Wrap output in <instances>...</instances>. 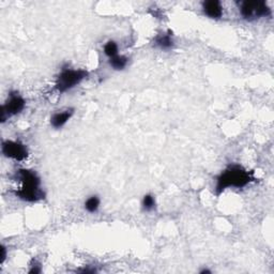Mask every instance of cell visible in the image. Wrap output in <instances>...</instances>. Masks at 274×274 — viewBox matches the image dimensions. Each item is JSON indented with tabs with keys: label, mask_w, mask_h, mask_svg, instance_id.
I'll return each mask as SVG.
<instances>
[{
	"label": "cell",
	"mask_w": 274,
	"mask_h": 274,
	"mask_svg": "<svg viewBox=\"0 0 274 274\" xmlns=\"http://www.w3.org/2000/svg\"><path fill=\"white\" fill-rule=\"evenodd\" d=\"M240 13L242 18L248 20H253L260 18H267L271 15V9L268 7L266 1L253 0V1H243L240 3Z\"/></svg>",
	"instance_id": "cell-4"
},
{
	"label": "cell",
	"mask_w": 274,
	"mask_h": 274,
	"mask_svg": "<svg viewBox=\"0 0 274 274\" xmlns=\"http://www.w3.org/2000/svg\"><path fill=\"white\" fill-rule=\"evenodd\" d=\"M142 206H143L144 211H146V212L153 211L155 209V206H157V202H155L154 196L151 195V194L145 195L144 198H143Z\"/></svg>",
	"instance_id": "cell-12"
},
{
	"label": "cell",
	"mask_w": 274,
	"mask_h": 274,
	"mask_svg": "<svg viewBox=\"0 0 274 274\" xmlns=\"http://www.w3.org/2000/svg\"><path fill=\"white\" fill-rule=\"evenodd\" d=\"M100 198L98 196H90L87 201H85V209L89 213H95L100 208Z\"/></svg>",
	"instance_id": "cell-11"
},
{
	"label": "cell",
	"mask_w": 274,
	"mask_h": 274,
	"mask_svg": "<svg viewBox=\"0 0 274 274\" xmlns=\"http://www.w3.org/2000/svg\"><path fill=\"white\" fill-rule=\"evenodd\" d=\"M87 76L88 72L85 70L63 69L57 76L55 88L58 92L64 93L82 83L85 78H87Z\"/></svg>",
	"instance_id": "cell-3"
},
{
	"label": "cell",
	"mask_w": 274,
	"mask_h": 274,
	"mask_svg": "<svg viewBox=\"0 0 274 274\" xmlns=\"http://www.w3.org/2000/svg\"><path fill=\"white\" fill-rule=\"evenodd\" d=\"M29 273L30 274H39V273H41V268H40V266H31V268H30V270H29Z\"/></svg>",
	"instance_id": "cell-14"
},
{
	"label": "cell",
	"mask_w": 274,
	"mask_h": 274,
	"mask_svg": "<svg viewBox=\"0 0 274 274\" xmlns=\"http://www.w3.org/2000/svg\"><path fill=\"white\" fill-rule=\"evenodd\" d=\"M154 45L161 48L163 51H169L174 47V39H173V32L170 30H167L165 34L158 35L154 37Z\"/></svg>",
	"instance_id": "cell-8"
},
{
	"label": "cell",
	"mask_w": 274,
	"mask_h": 274,
	"mask_svg": "<svg viewBox=\"0 0 274 274\" xmlns=\"http://www.w3.org/2000/svg\"><path fill=\"white\" fill-rule=\"evenodd\" d=\"M16 176H18V179H19L21 182L20 189L14 192L16 197L28 202H36L41 200H44L45 194L40 187V178L35 171L29 169H18Z\"/></svg>",
	"instance_id": "cell-2"
},
{
	"label": "cell",
	"mask_w": 274,
	"mask_h": 274,
	"mask_svg": "<svg viewBox=\"0 0 274 274\" xmlns=\"http://www.w3.org/2000/svg\"><path fill=\"white\" fill-rule=\"evenodd\" d=\"M74 114V110L73 109H69L66 110H62L61 112H56L54 114L51 118V125L52 127H54L55 128H62L66 123L71 119L72 116Z\"/></svg>",
	"instance_id": "cell-9"
},
{
	"label": "cell",
	"mask_w": 274,
	"mask_h": 274,
	"mask_svg": "<svg viewBox=\"0 0 274 274\" xmlns=\"http://www.w3.org/2000/svg\"><path fill=\"white\" fill-rule=\"evenodd\" d=\"M1 151L4 157L15 161H24L28 157V150L24 144L15 141H5L2 143Z\"/></svg>",
	"instance_id": "cell-6"
},
{
	"label": "cell",
	"mask_w": 274,
	"mask_h": 274,
	"mask_svg": "<svg viewBox=\"0 0 274 274\" xmlns=\"http://www.w3.org/2000/svg\"><path fill=\"white\" fill-rule=\"evenodd\" d=\"M26 102L23 96H20L18 92H11L8 101L1 107V121L3 122L7 118L19 114L24 110Z\"/></svg>",
	"instance_id": "cell-5"
},
{
	"label": "cell",
	"mask_w": 274,
	"mask_h": 274,
	"mask_svg": "<svg viewBox=\"0 0 274 274\" xmlns=\"http://www.w3.org/2000/svg\"><path fill=\"white\" fill-rule=\"evenodd\" d=\"M104 54L109 57L112 58L118 55V45L115 41H109L104 45Z\"/></svg>",
	"instance_id": "cell-13"
},
{
	"label": "cell",
	"mask_w": 274,
	"mask_h": 274,
	"mask_svg": "<svg viewBox=\"0 0 274 274\" xmlns=\"http://www.w3.org/2000/svg\"><path fill=\"white\" fill-rule=\"evenodd\" d=\"M5 257H7V250H5L4 246H1V264L4 261Z\"/></svg>",
	"instance_id": "cell-16"
},
{
	"label": "cell",
	"mask_w": 274,
	"mask_h": 274,
	"mask_svg": "<svg viewBox=\"0 0 274 274\" xmlns=\"http://www.w3.org/2000/svg\"><path fill=\"white\" fill-rule=\"evenodd\" d=\"M254 171H249L240 165H230L217 177L216 193L219 195L228 187L242 189L254 181Z\"/></svg>",
	"instance_id": "cell-1"
},
{
	"label": "cell",
	"mask_w": 274,
	"mask_h": 274,
	"mask_svg": "<svg viewBox=\"0 0 274 274\" xmlns=\"http://www.w3.org/2000/svg\"><path fill=\"white\" fill-rule=\"evenodd\" d=\"M110 66L114 69L117 70V71H121V70L125 69L128 63V58L126 56L122 55H117L112 58H110Z\"/></svg>",
	"instance_id": "cell-10"
},
{
	"label": "cell",
	"mask_w": 274,
	"mask_h": 274,
	"mask_svg": "<svg viewBox=\"0 0 274 274\" xmlns=\"http://www.w3.org/2000/svg\"><path fill=\"white\" fill-rule=\"evenodd\" d=\"M78 272H80V273H95L96 270L93 269V268H92V269H90V268H84V269H79Z\"/></svg>",
	"instance_id": "cell-15"
},
{
	"label": "cell",
	"mask_w": 274,
	"mask_h": 274,
	"mask_svg": "<svg viewBox=\"0 0 274 274\" xmlns=\"http://www.w3.org/2000/svg\"><path fill=\"white\" fill-rule=\"evenodd\" d=\"M202 11L209 18L219 19L223 15V5L219 0H207L202 2Z\"/></svg>",
	"instance_id": "cell-7"
},
{
	"label": "cell",
	"mask_w": 274,
	"mask_h": 274,
	"mask_svg": "<svg viewBox=\"0 0 274 274\" xmlns=\"http://www.w3.org/2000/svg\"><path fill=\"white\" fill-rule=\"evenodd\" d=\"M205 273H211L210 270H208V269H203L201 271V274H205Z\"/></svg>",
	"instance_id": "cell-17"
}]
</instances>
